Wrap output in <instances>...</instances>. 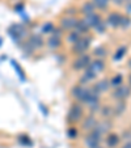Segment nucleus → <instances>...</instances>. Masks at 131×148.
Listing matches in <instances>:
<instances>
[{"instance_id":"nucleus-12","label":"nucleus","mask_w":131,"mask_h":148,"mask_svg":"<svg viewBox=\"0 0 131 148\" xmlns=\"http://www.w3.org/2000/svg\"><path fill=\"white\" fill-rule=\"evenodd\" d=\"M84 21L86 23V25L89 26L91 29H95L96 26L98 25V24L102 21V18H101V16L97 13V12H95V13L92 14H88V16L84 17Z\"/></svg>"},{"instance_id":"nucleus-2","label":"nucleus","mask_w":131,"mask_h":148,"mask_svg":"<svg viewBox=\"0 0 131 148\" xmlns=\"http://www.w3.org/2000/svg\"><path fill=\"white\" fill-rule=\"evenodd\" d=\"M84 118V109H83V103L75 102L72 103L68 109V113H67V121L71 123V125H76V123L81 122Z\"/></svg>"},{"instance_id":"nucleus-10","label":"nucleus","mask_w":131,"mask_h":148,"mask_svg":"<svg viewBox=\"0 0 131 148\" xmlns=\"http://www.w3.org/2000/svg\"><path fill=\"white\" fill-rule=\"evenodd\" d=\"M76 24H78V20L75 17L71 16H66L60 20V28L66 32H71L76 28Z\"/></svg>"},{"instance_id":"nucleus-20","label":"nucleus","mask_w":131,"mask_h":148,"mask_svg":"<svg viewBox=\"0 0 131 148\" xmlns=\"http://www.w3.org/2000/svg\"><path fill=\"white\" fill-rule=\"evenodd\" d=\"M106 54H108V50H106L104 46H100V47L95 49V51H93V55H95L96 58H100V59H102L104 56H106Z\"/></svg>"},{"instance_id":"nucleus-24","label":"nucleus","mask_w":131,"mask_h":148,"mask_svg":"<svg viewBox=\"0 0 131 148\" xmlns=\"http://www.w3.org/2000/svg\"><path fill=\"white\" fill-rule=\"evenodd\" d=\"M106 28H108V25H106V23L102 20V21H101V23L95 28V30H97V33H105Z\"/></svg>"},{"instance_id":"nucleus-11","label":"nucleus","mask_w":131,"mask_h":148,"mask_svg":"<svg viewBox=\"0 0 131 148\" xmlns=\"http://www.w3.org/2000/svg\"><path fill=\"white\" fill-rule=\"evenodd\" d=\"M97 118L95 115H88V117H84L81 121V127H83L85 131H91L97 126Z\"/></svg>"},{"instance_id":"nucleus-16","label":"nucleus","mask_w":131,"mask_h":148,"mask_svg":"<svg viewBox=\"0 0 131 148\" xmlns=\"http://www.w3.org/2000/svg\"><path fill=\"white\" fill-rule=\"evenodd\" d=\"M81 12H83L84 16H88V14L95 13V12H96V7L93 5L92 0H91V1L88 0V1H85V3L81 5Z\"/></svg>"},{"instance_id":"nucleus-14","label":"nucleus","mask_w":131,"mask_h":148,"mask_svg":"<svg viewBox=\"0 0 131 148\" xmlns=\"http://www.w3.org/2000/svg\"><path fill=\"white\" fill-rule=\"evenodd\" d=\"M54 32H55V30H54ZM54 32L51 33V36L47 38V41H46V45H47L50 49L55 50V49H59L62 46V38H60V36L55 34Z\"/></svg>"},{"instance_id":"nucleus-7","label":"nucleus","mask_w":131,"mask_h":148,"mask_svg":"<svg viewBox=\"0 0 131 148\" xmlns=\"http://www.w3.org/2000/svg\"><path fill=\"white\" fill-rule=\"evenodd\" d=\"M131 95V88L130 85H126V84H122L121 87L118 88H114L113 90V98H115L117 101H125L130 97Z\"/></svg>"},{"instance_id":"nucleus-23","label":"nucleus","mask_w":131,"mask_h":148,"mask_svg":"<svg viewBox=\"0 0 131 148\" xmlns=\"http://www.w3.org/2000/svg\"><path fill=\"white\" fill-rule=\"evenodd\" d=\"M54 30H55V29H54V24L53 23L45 24V25H43V28H42V32H43V33H49V34H51Z\"/></svg>"},{"instance_id":"nucleus-18","label":"nucleus","mask_w":131,"mask_h":148,"mask_svg":"<svg viewBox=\"0 0 131 148\" xmlns=\"http://www.w3.org/2000/svg\"><path fill=\"white\" fill-rule=\"evenodd\" d=\"M109 81H110V87L114 89V88L121 87L123 84V76L121 73H115L114 76H112V77L109 79Z\"/></svg>"},{"instance_id":"nucleus-19","label":"nucleus","mask_w":131,"mask_h":148,"mask_svg":"<svg viewBox=\"0 0 131 148\" xmlns=\"http://www.w3.org/2000/svg\"><path fill=\"white\" fill-rule=\"evenodd\" d=\"M92 3L98 11H106L110 5V0H92Z\"/></svg>"},{"instance_id":"nucleus-9","label":"nucleus","mask_w":131,"mask_h":148,"mask_svg":"<svg viewBox=\"0 0 131 148\" xmlns=\"http://www.w3.org/2000/svg\"><path fill=\"white\" fill-rule=\"evenodd\" d=\"M105 62H104V59H100V58H96V59H92V62H91L89 67L86 68V70H89L91 72H93L95 75L98 76V73H101L104 70H105Z\"/></svg>"},{"instance_id":"nucleus-4","label":"nucleus","mask_w":131,"mask_h":148,"mask_svg":"<svg viewBox=\"0 0 131 148\" xmlns=\"http://www.w3.org/2000/svg\"><path fill=\"white\" fill-rule=\"evenodd\" d=\"M101 143H102V134L100 131H97L96 129L88 131V134L84 138V144H85L86 148H96Z\"/></svg>"},{"instance_id":"nucleus-22","label":"nucleus","mask_w":131,"mask_h":148,"mask_svg":"<svg viewBox=\"0 0 131 148\" xmlns=\"http://www.w3.org/2000/svg\"><path fill=\"white\" fill-rule=\"evenodd\" d=\"M67 135L70 139H76L79 136V130L76 127H73V126H71L70 129L67 130Z\"/></svg>"},{"instance_id":"nucleus-28","label":"nucleus","mask_w":131,"mask_h":148,"mask_svg":"<svg viewBox=\"0 0 131 148\" xmlns=\"http://www.w3.org/2000/svg\"><path fill=\"white\" fill-rule=\"evenodd\" d=\"M127 66H128V68H130V70H131V59H130V60H128V63H127Z\"/></svg>"},{"instance_id":"nucleus-21","label":"nucleus","mask_w":131,"mask_h":148,"mask_svg":"<svg viewBox=\"0 0 131 148\" xmlns=\"http://www.w3.org/2000/svg\"><path fill=\"white\" fill-rule=\"evenodd\" d=\"M126 51H127V47H126V46H122V47H119L117 51H115L114 59H115V60H119V59H122L123 56H125Z\"/></svg>"},{"instance_id":"nucleus-3","label":"nucleus","mask_w":131,"mask_h":148,"mask_svg":"<svg viewBox=\"0 0 131 148\" xmlns=\"http://www.w3.org/2000/svg\"><path fill=\"white\" fill-rule=\"evenodd\" d=\"M91 92H92V88L85 87L84 84H78V85H75V87L72 88L71 95H72L75 101H78V102H80V103H85V101L89 97Z\"/></svg>"},{"instance_id":"nucleus-17","label":"nucleus","mask_w":131,"mask_h":148,"mask_svg":"<svg viewBox=\"0 0 131 148\" xmlns=\"http://www.w3.org/2000/svg\"><path fill=\"white\" fill-rule=\"evenodd\" d=\"M83 36H84V34H81L80 32H78L76 29H73V30L68 32V34H67V42H70L71 45H73V43H76V42H78Z\"/></svg>"},{"instance_id":"nucleus-8","label":"nucleus","mask_w":131,"mask_h":148,"mask_svg":"<svg viewBox=\"0 0 131 148\" xmlns=\"http://www.w3.org/2000/svg\"><path fill=\"white\" fill-rule=\"evenodd\" d=\"M105 145L106 148H118L121 145V136L117 132L109 131L105 136Z\"/></svg>"},{"instance_id":"nucleus-27","label":"nucleus","mask_w":131,"mask_h":148,"mask_svg":"<svg viewBox=\"0 0 131 148\" xmlns=\"http://www.w3.org/2000/svg\"><path fill=\"white\" fill-rule=\"evenodd\" d=\"M127 80H128V85H130V88H131V73L128 75V79H127Z\"/></svg>"},{"instance_id":"nucleus-6","label":"nucleus","mask_w":131,"mask_h":148,"mask_svg":"<svg viewBox=\"0 0 131 148\" xmlns=\"http://www.w3.org/2000/svg\"><path fill=\"white\" fill-rule=\"evenodd\" d=\"M91 41H92V39H91L89 37L83 36L78 42H76V43H73L72 45V53L75 54V55L85 54L91 47Z\"/></svg>"},{"instance_id":"nucleus-1","label":"nucleus","mask_w":131,"mask_h":148,"mask_svg":"<svg viewBox=\"0 0 131 148\" xmlns=\"http://www.w3.org/2000/svg\"><path fill=\"white\" fill-rule=\"evenodd\" d=\"M105 23L110 28L117 29V28H126V26H128L131 24V21L127 16L122 14L121 12H110L106 16Z\"/></svg>"},{"instance_id":"nucleus-29","label":"nucleus","mask_w":131,"mask_h":148,"mask_svg":"<svg viewBox=\"0 0 131 148\" xmlns=\"http://www.w3.org/2000/svg\"><path fill=\"white\" fill-rule=\"evenodd\" d=\"M96 148H105V147H102V145L100 144V145H97V147H96Z\"/></svg>"},{"instance_id":"nucleus-26","label":"nucleus","mask_w":131,"mask_h":148,"mask_svg":"<svg viewBox=\"0 0 131 148\" xmlns=\"http://www.w3.org/2000/svg\"><path fill=\"white\" fill-rule=\"evenodd\" d=\"M123 1H125V0H110V3H114V4H117V5L123 4Z\"/></svg>"},{"instance_id":"nucleus-13","label":"nucleus","mask_w":131,"mask_h":148,"mask_svg":"<svg viewBox=\"0 0 131 148\" xmlns=\"http://www.w3.org/2000/svg\"><path fill=\"white\" fill-rule=\"evenodd\" d=\"M93 90H95L96 93H98V95H101V93H104V92H108L109 89H110V81L108 80V79H104V80H100V81H97V83L93 85Z\"/></svg>"},{"instance_id":"nucleus-25","label":"nucleus","mask_w":131,"mask_h":148,"mask_svg":"<svg viewBox=\"0 0 131 148\" xmlns=\"http://www.w3.org/2000/svg\"><path fill=\"white\" fill-rule=\"evenodd\" d=\"M119 148H131V142H130V140H128V142L123 143L122 145H119Z\"/></svg>"},{"instance_id":"nucleus-15","label":"nucleus","mask_w":131,"mask_h":148,"mask_svg":"<svg viewBox=\"0 0 131 148\" xmlns=\"http://www.w3.org/2000/svg\"><path fill=\"white\" fill-rule=\"evenodd\" d=\"M28 43L33 49H39V47H42V46H43V39H42V37L38 36V34H33V36L29 38Z\"/></svg>"},{"instance_id":"nucleus-5","label":"nucleus","mask_w":131,"mask_h":148,"mask_svg":"<svg viewBox=\"0 0 131 148\" xmlns=\"http://www.w3.org/2000/svg\"><path fill=\"white\" fill-rule=\"evenodd\" d=\"M91 62H92V56L89 54H81L78 55L72 62V68L75 71H85L86 68L89 67Z\"/></svg>"}]
</instances>
